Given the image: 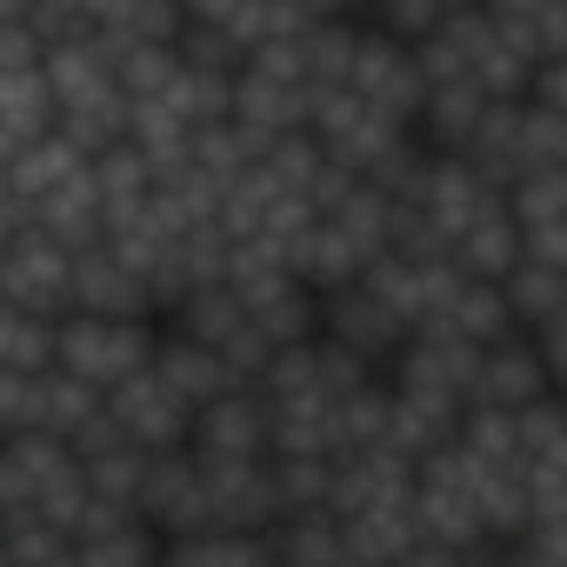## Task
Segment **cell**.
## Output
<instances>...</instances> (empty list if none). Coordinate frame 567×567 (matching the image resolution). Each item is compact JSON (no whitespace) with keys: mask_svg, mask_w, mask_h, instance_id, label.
Instances as JSON below:
<instances>
[{"mask_svg":"<svg viewBox=\"0 0 567 567\" xmlns=\"http://www.w3.org/2000/svg\"><path fill=\"white\" fill-rule=\"evenodd\" d=\"M267 567H274V560H267Z\"/></svg>","mask_w":567,"mask_h":567,"instance_id":"4316f807","label":"cell"},{"mask_svg":"<svg viewBox=\"0 0 567 567\" xmlns=\"http://www.w3.org/2000/svg\"><path fill=\"white\" fill-rule=\"evenodd\" d=\"M501 301H507V321H514L520 334H540L547 321H560V274L520 260V267L501 280Z\"/></svg>","mask_w":567,"mask_h":567,"instance_id":"e0dca14e","label":"cell"},{"mask_svg":"<svg viewBox=\"0 0 567 567\" xmlns=\"http://www.w3.org/2000/svg\"><path fill=\"white\" fill-rule=\"evenodd\" d=\"M341 567H354V560H341Z\"/></svg>","mask_w":567,"mask_h":567,"instance_id":"484cf974","label":"cell"},{"mask_svg":"<svg viewBox=\"0 0 567 567\" xmlns=\"http://www.w3.org/2000/svg\"><path fill=\"white\" fill-rule=\"evenodd\" d=\"M267 560H274L267 534H227V527H207V534L161 547V567H267Z\"/></svg>","mask_w":567,"mask_h":567,"instance_id":"5bb4252c","label":"cell"},{"mask_svg":"<svg viewBox=\"0 0 567 567\" xmlns=\"http://www.w3.org/2000/svg\"><path fill=\"white\" fill-rule=\"evenodd\" d=\"M87 174V161L61 141V134H48V141H34V147H21L14 161H8V187H14V200H21V214L28 207H41L48 194H61L68 181H81Z\"/></svg>","mask_w":567,"mask_h":567,"instance_id":"4fadbf2b","label":"cell"},{"mask_svg":"<svg viewBox=\"0 0 567 567\" xmlns=\"http://www.w3.org/2000/svg\"><path fill=\"white\" fill-rule=\"evenodd\" d=\"M0 301L34 321H68L74 315V254L54 247L48 234L21 227L0 247Z\"/></svg>","mask_w":567,"mask_h":567,"instance_id":"7a4b0ae2","label":"cell"},{"mask_svg":"<svg viewBox=\"0 0 567 567\" xmlns=\"http://www.w3.org/2000/svg\"><path fill=\"white\" fill-rule=\"evenodd\" d=\"M267 474H274L280 520H288V514H315L334 494V461H267Z\"/></svg>","mask_w":567,"mask_h":567,"instance_id":"7402d4cb","label":"cell"},{"mask_svg":"<svg viewBox=\"0 0 567 567\" xmlns=\"http://www.w3.org/2000/svg\"><path fill=\"white\" fill-rule=\"evenodd\" d=\"M141 520L167 540H187V534H207L214 527V501H207V481L194 467V454H161L147 467V487H141Z\"/></svg>","mask_w":567,"mask_h":567,"instance_id":"5b68a950","label":"cell"},{"mask_svg":"<svg viewBox=\"0 0 567 567\" xmlns=\"http://www.w3.org/2000/svg\"><path fill=\"white\" fill-rule=\"evenodd\" d=\"M447 260H454V274H461V280L501 288V280L520 267V227H514V220H507V207H501V214H487L474 234H461Z\"/></svg>","mask_w":567,"mask_h":567,"instance_id":"8fae6325","label":"cell"},{"mask_svg":"<svg viewBox=\"0 0 567 567\" xmlns=\"http://www.w3.org/2000/svg\"><path fill=\"white\" fill-rule=\"evenodd\" d=\"M267 401L254 388L240 394H220L214 408L194 414V434H187V454L194 461H267Z\"/></svg>","mask_w":567,"mask_h":567,"instance_id":"8992f818","label":"cell"},{"mask_svg":"<svg viewBox=\"0 0 567 567\" xmlns=\"http://www.w3.org/2000/svg\"><path fill=\"white\" fill-rule=\"evenodd\" d=\"M167 328L174 334H187V341H200V348H227L240 328H247V308L234 301V288H207V295H187L174 315H167Z\"/></svg>","mask_w":567,"mask_h":567,"instance_id":"9a60e30c","label":"cell"},{"mask_svg":"<svg viewBox=\"0 0 567 567\" xmlns=\"http://www.w3.org/2000/svg\"><path fill=\"white\" fill-rule=\"evenodd\" d=\"M501 48L527 68H547V61H567V0H501L487 8Z\"/></svg>","mask_w":567,"mask_h":567,"instance_id":"9c48e42d","label":"cell"},{"mask_svg":"<svg viewBox=\"0 0 567 567\" xmlns=\"http://www.w3.org/2000/svg\"><path fill=\"white\" fill-rule=\"evenodd\" d=\"M454 447L474 461V467H520V447H514V414L501 408H461V427H454Z\"/></svg>","mask_w":567,"mask_h":567,"instance_id":"ac0fdd59","label":"cell"},{"mask_svg":"<svg viewBox=\"0 0 567 567\" xmlns=\"http://www.w3.org/2000/svg\"><path fill=\"white\" fill-rule=\"evenodd\" d=\"M74 567H161V534L147 520H121L107 534L74 540Z\"/></svg>","mask_w":567,"mask_h":567,"instance_id":"d6986e66","label":"cell"},{"mask_svg":"<svg viewBox=\"0 0 567 567\" xmlns=\"http://www.w3.org/2000/svg\"><path fill=\"white\" fill-rule=\"evenodd\" d=\"M401 567H461V554H447V547H434V540H421Z\"/></svg>","mask_w":567,"mask_h":567,"instance_id":"d4e9b609","label":"cell"},{"mask_svg":"<svg viewBox=\"0 0 567 567\" xmlns=\"http://www.w3.org/2000/svg\"><path fill=\"white\" fill-rule=\"evenodd\" d=\"M154 348H161V321H94V315L54 321V368L81 388H94L101 401L114 388H127L134 374H147Z\"/></svg>","mask_w":567,"mask_h":567,"instance_id":"6da1fadb","label":"cell"},{"mask_svg":"<svg viewBox=\"0 0 567 567\" xmlns=\"http://www.w3.org/2000/svg\"><path fill=\"white\" fill-rule=\"evenodd\" d=\"M54 368V321H34V315H0V374H48Z\"/></svg>","mask_w":567,"mask_h":567,"instance_id":"ffe728a7","label":"cell"},{"mask_svg":"<svg viewBox=\"0 0 567 567\" xmlns=\"http://www.w3.org/2000/svg\"><path fill=\"white\" fill-rule=\"evenodd\" d=\"M507 220H514L520 234L560 227V220H567V167H554V174H520V181L507 187Z\"/></svg>","mask_w":567,"mask_h":567,"instance_id":"44dd1931","label":"cell"},{"mask_svg":"<svg viewBox=\"0 0 567 567\" xmlns=\"http://www.w3.org/2000/svg\"><path fill=\"white\" fill-rule=\"evenodd\" d=\"M107 414H114V427L127 434V447H141V454H181L187 447V434H194V414L174 401V388L147 368V374H134L127 388H114L107 394Z\"/></svg>","mask_w":567,"mask_h":567,"instance_id":"277c9868","label":"cell"},{"mask_svg":"<svg viewBox=\"0 0 567 567\" xmlns=\"http://www.w3.org/2000/svg\"><path fill=\"white\" fill-rule=\"evenodd\" d=\"M547 394H554V381H547L540 348H534L527 334H514V341H501V348L481 354V381H474V401H467V408L520 414V408H534V401H547Z\"/></svg>","mask_w":567,"mask_h":567,"instance_id":"52a82bcc","label":"cell"},{"mask_svg":"<svg viewBox=\"0 0 567 567\" xmlns=\"http://www.w3.org/2000/svg\"><path fill=\"white\" fill-rule=\"evenodd\" d=\"M560 441H567V401H560V394H547V401H534V408L514 414V447H520V461H547Z\"/></svg>","mask_w":567,"mask_h":567,"instance_id":"603a6c76","label":"cell"},{"mask_svg":"<svg viewBox=\"0 0 567 567\" xmlns=\"http://www.w3.org/2000/svg\"><path fill=\"white\" fill-rule=\"evenodd\" d=\"M107 401L94 394V388H81V381H68L61 368H48V374H34L28 381V434H41V441H74L94 414H101Z\"/></svg>","mask_w":567,"mask_h":567,"instance_id":"30bf717a","label":"cell"},{"mask_svg":"<svg viewBox=\"0 0 567 567\" xmlns=\"http://www.w3.org/2000/svg\"><path fill=\"white\" fill-rule=\"evenodd\" d=\"M321 341H334L354 361H368L374 374H388V361L408 348V321L388 301H374L368 288H341L321 301Z\"/></svg>","mask_w":567,"mask_h":567,"instance_id":"3957f363","label":"cell"},{"mask_svg":"<svg viewBox=\"0 0 567 567\" xmlns=\"http://www.w3.org/2000/svg\"><path fill=\"white\" fill-rule=\"evenodd\" d=\"M267 554H274V567H341L348 560L341 554V520L328 507L288 514V520L267 527Z\"/></svg>","mask_w":567,"mask_h":567,"instance_id":"7c38bea8","label":"cell"},{"mask_svg":"<svg viewBox=\"0 0 567 567\" xmlns=\"http://www.w3.org/2000/svg\"><path fill=\"white\" fill-rule=\"evenodd\" d=\"M381 434H388V374L334 401V461L381 447Z\"/></svg>","mask_w":567,"mask_h":567,"instance_id":"2e32d148","label":"cell"},{"mask_svg":"<svg viewBox=\"0 0 567 567\" xmlns=\"http://www.w3.org/2000/svg\"><path fill=\"white\" fill-rule=\"evenodd\" d=\"M527 107H547V114H560V121H567V61L534 68V81H527Z\"/></svg>","mask_w":567,"mask_h":567,"instance_id":"cb8c5ba5","label":"cell"},{"mask_svg":"<svg viewBox=\"0 0 567 567\" xmlns=\"http://www.w3.org/2000/svg\"><path fill=\"white\" fill-rule=\"evenodd\" d=\"M154 374L174 388V401H181L187 414L214 408L220 394H240V381L227 374V361H220L214 348H200V341L174 334V328H161V348H154Z\"/></svg>","mask_w":567,"mask_h":567,"instance_id":"ba28073f","label":"cell"}]
</instances>
